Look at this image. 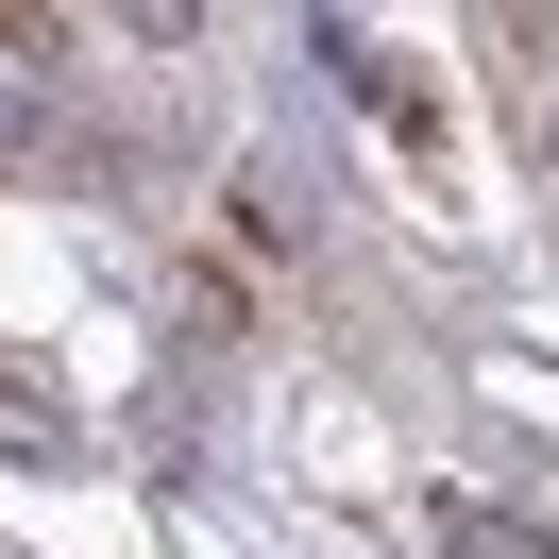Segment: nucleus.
Segmentation results:
<instances>
[{
    "label": "nucleus",
    "instance_id": "obj_2",
    "mask_svg": "<svg viewBox=\"0 0 559 559\" xmlns=\"http://www.w3.org/2000/svg\"><path fill=\"white\" fill-rule=\"evenodd\" d=\"M0 441H51V407H35V390H0Z\"/></svg>",
    "mask_w": 559,
    "mask_h": 559
},
{
    "label": "nucleus",
    "instance_id": "obj_1",
    "mask_svg": "<svg viewBox=\"0 0 559 559\" xmlns=\"http://www.w3.org/2000/svg\"><path fill=\"white\" fill-rule=\"evenodd\" d=\"M457 559H543L525 525H491V509H457Z\"/></svg>",
    "mask_w": 559,
    "mask_h": 559
}]
</instances>
